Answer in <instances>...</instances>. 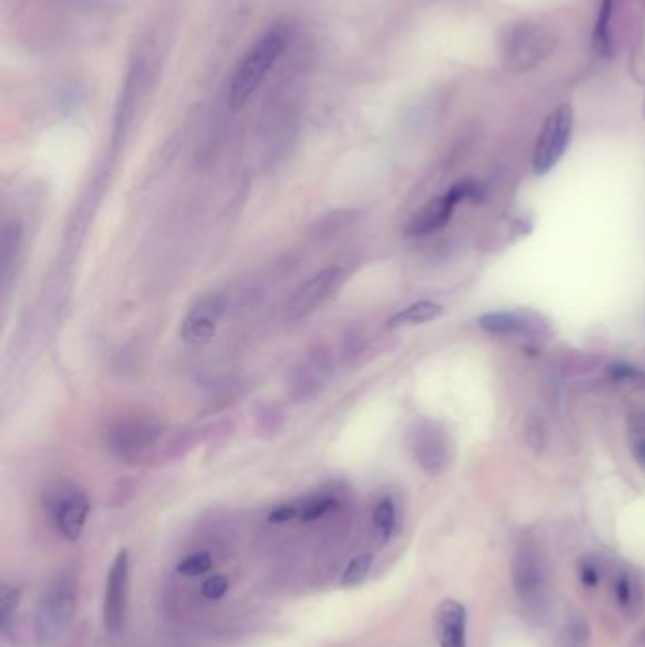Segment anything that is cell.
Returning <instances> with one entry per match:
<instances>
[{
    "mask_svg": "<svg viewBox=\"0 0 645 647\" xmlns=\"http://www.w3.org/2000/svg\"><path fill=\"white\" fill-rule=\"evenodd\" d=\"M292 38L294 29L290 25L275 23L250 46L229 82V103L233 108L245 106L262 88L280 57L290 48Z\"/></svg>",
    "mask_w": 645,
    "mask_h": 647,
    "instance_id": "obj_1",
    "label": "cell"
},
{
    "mask_svg": "<svg viewBox=\"0 0 645 647\" xmlns=\"http://www.w3.org/2000/svg\"><path fill=\"white\" fill-rule=\"evenodd\" d=\"M76 598L78 583L70 570L59 572L48 583L36 608V640L40 646H52L69 629Z\"/></svg>",
    "mask_w": 645,
    "mask_h": 647,
    "instance_id": "obj_2",
    "label": "cell"
},
{
    "mask_svg": "<svg viewBox=\"0 0 645 647\" xmlns=\"http://www.w3.org/2000/svg\"><path fill=\"white\" fill-rule=\"evenodd\" d=\"M46 508L65 540L78 542L82 538L89 517L88 494L84 489L69 481H59L46 492Z\"/></svg>",
    "mask_w": 645,
    "mask_h": 647,
    "instance_id": "obj_3",
    "label": "cell"
},
{
    "mask_svg": "<svg viewBox=\"0 0 645 647\" xmlns=\"http://www.w3.org/2000/svg\"><path fill=\"white\" fill-rule=\"evenodd\" d=\"M572 127L574 110L570 105L558 106L547 116L532 158V169L536 175H547L564 156L572 137Z\"/></svg>",
    "mask_w": 645,
    "mask_h": 647,
    "instance_id": "obj_4",
    "label": "cell"
},
{
    "mask_svg": "<svg viewBox=\"0 0 645 647\" xmlns=\"http://www.w3.org/2000/svg\"><path fill=\"white\" fill-rule=\"evenodd\" d=\"M475 193H477V186L470 180L454 184L449 192L432 199L430 203H426L422 209L413 214V218L405 226V235L407 237H426L437 229L443 228L451 220L454 207L460 201L470 199Z\"/></svg>",
    "mask_w": 645,
    "mask_h": 647,
    "instance_id": "obj_5",
    "label": "cell"
},
{
    "mask_svg": "<svg viewBox=\"0 0 645 647\" xmlns=\"http://www.w3.org/2000/svg\"><path fill=\"white\" fill-rule=\"evenodd\" d=\"M159 436H161V426L156 420H118L108 430V449L120 458L135 460L150 453Z\"/></svg>",
    "mask_w": 645,
    "mask_h": 647,
    "instance_id": "obj_6",
    "label": "cell"
},
{
    "mask_svg": "<svg viewBox=\"0 0 645 647\" xmlns=\"http://www.w3.org/2000/svg\"><path fill=\"white\" fill-rule=\"evenodd\" d=\"M127 593H129V553L123 549L112 562L106 579L103 619H105V629L112 636L120 634L125 627Z\"/></svg>",
    "mask_w": 645,
    "mask_h": 647,
    "instance_id": "obj_7",
    "label": "cell"
},
{
    "mask_svg": "<svg viewBox=\"0 0 645 647\" xmlns=\"http://www.w3.org/2000/svg\"><path fill=\"white\" fill-rule=\"evenodd\" d=\"M345 273L341 267H326L299 286L288 305V318L301 320L316 311L341 286Z\"/></svg>",
    "mask_w": 645,
    "mask_h": 647,
    "instance_id": "obj_8",
    "label": "cell"
},
{
    "mask_svg": "<svg viewBox=\"0 0 645 647\" xmlns=\"http://www.w3.org/2000/svg\"><path fill=\"white\" fill-rule=\"evenodd\" d=\"M513 587L526 606H540L547 595V568L532 549H521L511 566Z\"/></svg>",
    "mask_w": 645,
    "mask_h": 647,
    "instance_id": "obj_9",
    "label": "cell"
},
{
    "mask_svg": "<svg viewBox=\"0 0 645 647\" xmlns=\"http://www.w3.org/2000/svg\"><path fill=\"white\" fill-rule=\"evenodd\" d=\"M224 315V298L218 294H209L193 303L188 315L184 316L180 326V337L186 345H205L218 330L220 318Z\"/></svg>",
    "mask_w": 645,
    "mask_h": 647,
    "instance_id": "obj_10",
    "label": "cell"
},
{
    "mask_svg": "<svg viewBox=\"0 0 645 647\" xmlns=\"http://www.w3.org/2000/svg\"><path fill=\"white\" fill-rule=\"evenodd\" d=\"M439 647H468V612L458 600H443L436 610Z\"/></svg>",
    "mask_w": 645,
    "mask_h": 647,
    "instance_id": "obj_11",
    "label": "cell"
},
{
    "mask_svg": "<svg viewBox=\"0 0 645 647\" xmlns=\"http://www.w3.org/2000/svg\"><path fill=\"white\" fill-rule=\"evenodd\" d=\"M413 453L422 470L439 473L447 464V441L432 422H422L413 430Z\"/></svg>",
    "mask_w": 645,
    "mask_h": 647,
    "instance_id": "obj_12",
    "label": "cell"
},
{
    "mask_svg": "<svg viewBox=\"0 0 645 647\" xmlns=\"http://www.w3.org/2000/svg\"><path fill=\"white\" fill-rule=\"evenodd\" d=\"M555 48L553 38L541 29H523L513 36L509 46V61L515 70L532 69Z\"/></svg>",
    "mask_w": 645,
    "mask_h": 647,
    "instance_id": "obj_13",
    "label": "cell"
},
{
    "mask_svg": "<svg viewBox=\"0 0 645 647\" xmlns=\"http://www.w3.org/2000/svg\"><path fill=\"white\" fill-rule=\"evenodd\" d=\"M445 313V309L436 303V301H417L405 309H401L400 313L392 316L388 320L390 328H401V326H419V324H426L432 322L439 316Z\"/></svg>",
    "mask_w": 645,
    "mask_h": 647,
    "instance_id": "obj_14",
    "label": "cell"
},
{
    "mask_svg": "<svg viewBox=\"0 0 645 647\" xmlns=\"http://www.w3.org/2000/svg\"><path fill=\"white\" fill-rule=\"evenodd\" d=\"M615 600L627 615H636L642 608V587L634 574L621 572L613 585Z\"/></svg>",
    "mask_w": 645,
    "mask_h": 647,
    "instance_id": "obj_15",
    "label": "cell"
},
{
    "mask_svg": "<svg viewBox=\"0 0 645 647\" xmlns=\"http://www.w3.org/2000/svg\"><path fill=\"white\" fill-rule=\"evenodd\" d=\"M21 239H23V229L19 226V222L4 224L2 241H0V263H2L4 286H8V280L12 275V265L16 263L19 250H21Z\"/></svg>",
    "mask_w": 645,
    "mask_h": 647,
    "instance_id": "obj_16",
    "label": "cell"
},
{
    "mask_svg": "<svg viewBox=\"0 0 645 647\" xmlns=\"http://www.w3.org/2000/svg\"><path fill=\"white\" fill-rule=\"evenodd\" d=\"M479 326L483 332L500 335V337L528 333V324L521 316L513 313H489V315L479 316Z\"/></svg>",
    "mask_w": 645,
    "mask_h": 647,
    "instance_id": "obj_17",
    "label": "cell"
},
{
    "mask_svg": "<svg viewBox=\"0 0 645 647\" xmlns=\"http://www.w3.org/2000/svg\"><path fill=\"white\" fill-rule=\"evenodd\" d=\"M373 525L383 542H390L398 530V508L392 498H383L373 511Z\"/></svg>",
    "mask_w": 645,
    "mask_h": 647,
    "instance_id": "obj_18",
    "label": "cell"
},
{
    "mask_svg": "<svg viewBox=\"0 0 645 647\" xmlns=\"http://www.w3.org/2000/svg\"><path fill=\"white\" fill-rule=\"evenodd\" d=\"M613 14V0H602L598 8V18L594 25V52L602 57H608L611 50L610 21Z\"/></svg>",
    "mask_w": 645,
    "mask_h": 647,
    "instance_id": "obj_19",
    "label": "cell"
},
{
    "mask_svg": "<svg viewBox=\"0 0 645 647\" xmlns=\"http://www.w3.org/2000/svg\"><path fill=\"white\" fill-rule=\"evenodd\" d=\"M296 506L297 521L311 523L316 519H322L326 513H330L335 508V498L322 494V496H309L301 502H294Z\"/></svg>",
    "mask_w": 645,
    "mask_h": 647,
    "instance_id": "obj_20",
    "label": "cell"
},
{
    "mask_svg": "<svg viewBox=\"0 0 645 647\" xmlns=\"http://www.w3.org/2000/svg\"><path fill=\"white\" fill-rule=\"evenodd\" d=\"M19 602H21V591L18 587L2 581V585H0V629L4 632L12 625L16 613H18Z\"/></svg>",
    "mask_w": 645,
    "mask_h": 647,
    "instance_id": "obj_21",
    "label": "cell"
},
{
    "mask_svg": "<svg viewBox=\"0 0 645 647\" xmlns=\"http://www.w3.org/2000/svg\"><path fill=\"white\" fill-rule=\"evenodd\" d=\"M371 568H373V557L369 553H362V555L354 557L341 576V587H345V589L360 587L369 576Z\"/></svg>",
    "mask_w": 645,
    "mask_h": 647,
    "instance_id": "obj_22",
    "label": "cell"
},
{
    "mask_svg": "<svg viewBox=\"0 0 645 647\" xmlns=\"http://www.w3.org/2000/svg\"><path fill=\"white\" fill-rule=\"evenodd\" d=\"M210 568H212V557L209 553H193L190 557L180 560L176 566L178 574L186 578H199L207 574Z\"/></svg>",
    "mask_w": 645,
    "mask_h": 647,
    "instance_id": "obj_23",
    "label": "cell"
},
{
    "mask_svg": "<svg viewBox=\"0 0 645 647\" xmlns=\"http://www.w3.org/2000/svg\"><path fill=\"white\" fill-rule=\"evenodd\" d=\"M587 642H589V627L581 617H576L566 630V647H587Z\"/></svg>",
    "mask_w": 645,
    "mask_h": 647,
    "instance_id": "obj_24",
    "label": "cell"
},
{
    "mask_svg": "<svg viewBox=\"0 0 645 647\" xmlns=\"http://www.w3.org/2000/svg\"><path fill=\"white\" fill-rule=\"evenodd\" d=\"M577 576H579L581 585H585V587H589V589H594V587L600 583V576H602L600 564H598L596 560H581V562H579V566H577Z\"/></svg>",
    "mask_w": 645,
    "mask_h": 647,
    "instance_id": "obj_25",
    "label": "cell"
},
{
    "mask_svg": "<svg viewBox=\"0 0 645 647\" xmlns=\"http://www.w3.org/2000/svg\"><path fill=\"white\" fill-rule=\"evenodd\" d=\"M227 589H229L227 578H224V576H212L203 583L201 595L205 596L207 600H220L222 596H226Z\"/></svg>",
    "mask_w": 645,
    "mask_h": 647,
    "instance_id": "obj_26",
    "label": "cell"
},
{
    "mask_svg": "<svg viewBox=\"0 0 645 647\" xmlns=\"http://www.w3.org/2000/svg\"><path fill=\"white\" fill-rule=\"evenodd\" d=\"M269 523L273 525H284V523H292L297 521L296 506L294 504H282L279 508L273 509L267 517Z\"/></svg>",
    "mask_w": 645,
    "mask_h": 647,
    "instance_id": "obj_27",
    "label": "cell"
},
{
    "mask_svg": "<svg viewBox=\"0 0 645 647\" xmlns=\"http://www.w3.org/2000/svg\"><path fill=\"white\" fill-rule=\"evenodd\" d=\"M632 455H634V458L638 460V464L645 470V439H638L632 445Z\"/></svg>",
    "mask_w": 645,
    "mask_h": 647,
    "instance_id": "obj_28",
    "label": "cell"
},
{
    "mask_svg": "<svg viewBox=\"0 0 645 647\" xmlns=\"http://www.w3.org/2000/svg\"><path fill=\"white\" fill-rule=\"evenodd\" d=\"M611 375L613 377H636L640 373L634 368H627V366H615V368H611Z\"/></svg>",
    "mask_w": 645,
    "mask_h": 647,
    "instance_id": "obj_29",
    "label": "cell"
}]
</instances>
